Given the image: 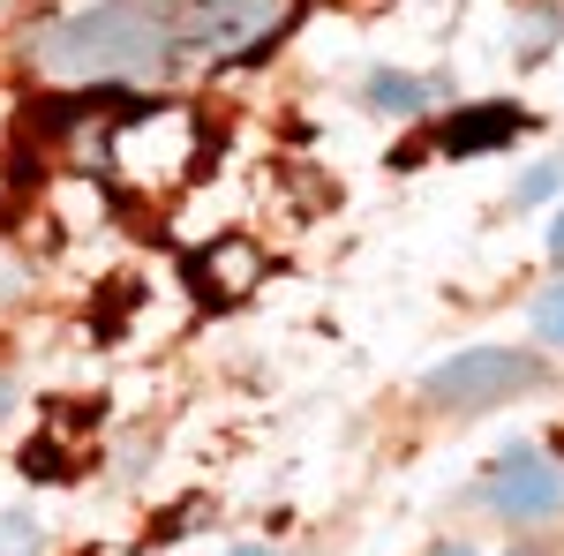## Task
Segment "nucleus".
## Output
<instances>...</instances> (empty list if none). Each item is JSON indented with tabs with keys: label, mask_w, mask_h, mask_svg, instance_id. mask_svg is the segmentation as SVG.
Here are the masks:
<instances>
[{
	"label": "nucleus",
	"mask_w": 564,
	"mask_h": 556,
	"mask_svg": "<svg viewBox=\"0 0 564 556\" xmlns=\"http://www.w3.org/2000/svg\"><path fill=\"white\" fill-rule=\"evenodd\" d=\"M166 53H174V45H166V23H159L151 8H135V0L84 8V15L39 31V45H31V61H39L45 76H61V84L151 76V68H166Z\"/></svg>",
	"instance_id": "1"
},
{
	"label": "nucleus",
	"mask_w": 564,
	"mask_h": 556,
	"mask_svg": "<svg viewBox=\"0 0 564 556\" xmlns=\"http://www.w3.org/2000/svg\"><path fill=\"white\" fill-rule=\"evenodd\" d=\"M527 384H534V361L527 353H512V346H467V353L436 361L422 391H430L436 406H497V399H512Z\"/></svg>",
	"instance_id": "2"
},
{
	"label": "nucleus",
	"mask_w": 564,
	"mask_h": 556,
	"mask_svg": "<svg viewBox=\"0 0 564 556\" xmlns=\"http://www.w3.org/2000/svg\"><path fill=\"white\" fill-rule=\"evenodd\" d=\"M489 504L505 519H550V512H564V473L542 451H512L497 467V481H489Z\"/></svg>",
	"instance_id": "3"
},
{
	"label": "nucleus",
	"mask_w": 564,
	"mask_h": 556,
	"mask_svg": "<svg viewBox=\"0 0 564 556\" xmlns=\"http://www.w3.org/2000/svg\"><path fill=\"white\" fill-rule=\"evenodd\" d=\"M279 15H286V0H204L196 45L204 53H234V45H249V39H271Z\"/></svg>",
	"instance_id": "4"
},
{
	"label": "nucleus",
	"mask_w": 564,
	"mask_h": 556,
	"mask_svg": "<svg viewBox=\"0 0 564 556\" xmlns=\"http://www.w3.org/2000/svg\"><path fill=\"white\" fill-rule=\"evenodd\" d=\"M520 135V106H475V113H452L444 121V159H475V151H497Z\"/></svg>",
	"instance_id": "5"
},
{
	"label": "nucleus",
	"mask_w": 564,
	"mask_h": 556,
	"mask_svg": "<svg viewBox=\"0 0 564 556\" xmlns=\"http://www.w3.org/2000/svg\"><path fill=\"white\" fill-rule=\"evenodd\" d=\"M196 271H204V294L234 301L263 279V257H257V241H212V257L196 263Z\"/></svg>",
	"instance_id": "6"
},
{
	"label": "nucleus",
	"mask_w": 564,
	"mask_h": 556,
	"mask_svg": "<svg viewBox=\"0 0 564 556\" xmlns=\"http://www.w3.org/2000/svg\"><path fill=\"white\" fill-rule=\"evenodd\" d=\"M430 98L436 90L422 84V76H399V68H377V76H369V106H377V113H399V121H406V113H422Z\"/></svg>",
	"instance_id": "7"
},
{
	"label": "nucleus",
	"mask_w": 564,
	"mask_h": 556,
	"mask_svg": "<svg viewBox=\"0 0 564 556\" xmlns=\"http://www.w3.org/2000/svg\"><path fill=\"white\" fill-rule=\"evenodd\" d=\"M45 526L31 512H0V556H39Z\"/></svg>",
	"instance_id": "8"
},
{
	"label": "nucleus",
	"mask_w": 564,
	"mask_h": 556,
	"mask_svg": "<svg viewBox=\"0 0 564 556\" xmlns=\"http://www.w3.org/2000/svg\"><path fill=\"white\" fill-rule=\"evenodd\" d=\"M534 339L564 346V286H550V294L534 301Z\"/></svg>",
	"instance_id": "9"
},
{
	"label": "nucleus",
	"mask_w": 564,
	"mask_h": 556,
	"mask_svg": "<svg viewBox=\"0 0 564 556\" xmlns=\"http://www.w3.org/2000/svg\"><path fill=\"white\" fill-rule=\"evenodd\" d=\"M557 181H564V166H534V173L520 181V188H512V204H542V196H550Z\"/></svg>",
	"instance_id": "10"
},
{
	"label": "nucleus",
	"mask_w": 564,
	"mask_h": 556,
	"mask_svg": "<svg viewBox=\"0 0 564 556\" xmlns=\"http://www.w3.org/2000/svg\"><path fill=\"white\" fill-rule=\"evenodd\" d=\"M23 473H45V481H61V473H68L61 444H31V451H23Z\"/></svg>",
	"instance_id": "11"
},
{
	"label": "nucleus",
	"mask_w": 564,
	"mask_h": 556,
	"mask_svg": "<svg viewBox=\"0 0 564 556\" xmlns=\"http://www.w3.org/2000/svg\"><path fill=\"white\" fill-rule=\"evenodd\" d=\"M23 294V271H15V263H0V301H15Z\"/></svg>",
	"instance_id": "12"
},
{
	"label": "nucleus",
	"mask_w": 564,
	"mask_h": 556,
	"mask_svg": "<svg viewBox=\"0 0 564 556\" xmlns=\"http://www.w3.org/2000/svg\"><path fill=\"white\" fill-rule=\"evenodd\" d=\"M15 414V377H0V422Z\"/></svg>",
	"instance_id": "13"
},
{
	"label": "nucleus",
	"mask_w": 564,
	"mask_h": 556,
	"mask_svg": "<svg viewBox=\"0 0 564 556\" xmlns=\"http://www.w3.org/2000/svg\"><path fill=\"white\" fill-rule=\"evenodd\" d=\"M550 257H564V211L550 218Z\"/></svg>",
	"instance_id": "14"
},
{
	"label": "nucleus",
	"mask_w": 564,
	"mask_h": 556,
	"mask_svg": "<svg viewBox=\"0 0 564 556\" xmlns=\"http://www.w3.org/2000/svg\"><path fill=\"white\" fill-rule=\"evenodd\" d=\"M234 556H279V549H263V542H241V549H234Z\"/></svg>",
	"instance_id": "15"
},
{
	"label": "nucleus",
	"mask_w": 564,
	"mask_h": 556,
	"mask_svg": "<svg viewBox=\"0 0 564 556\" xmlns=\"http://www.w3.org/2000/svg\"><path fill=\"white\" fill-rule=\"evenodd\" d=\"M436 556H475V549H436Z\"/></svg>",
	"instance_id": "16"
}]
</instances>
